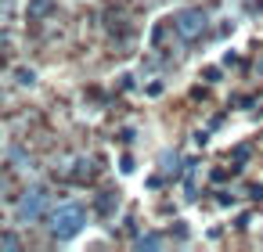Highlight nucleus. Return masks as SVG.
<instances>
[{"instance_id":"f257e3e1","label":"nucleus","mask_w":263,"mask_h":252,"mask_svg":"<svg viewBox=\"0 0 263 252\" xmlns=\"http://www.w3.org/2000/svg\"><path fill=\"white\" fill-rule=\"evenodd\" d=\"M87 223H90V212H87L80 202H65V205L51 209V216H47V230H51L54 241H72V238H80V234L87 230Z\"/></svg>"},{"instance_id":"f03ea898","label":"nucleus","mask_w":263,"mask_h":252,"mask_svg":"<svg viewBox=\"0 0 263 252\" xmlns=\"http://www.w3.org/2000/svg\"><path fill=\"white\" fill-rule=\"evenodd\" d=\"M205 29H209V15L202 11V8H184V11H177L173 15V33L180 36V40H202L205 36Z\"/></svg>"},{"instance_id":"7ed1b4c3","label":"nucleus","mask_w":263,"mask_h":252,"mask_svg":"<svg viewBox=\"0 0 263 252\" xmlns=\"http://www.w3.org/2000/svg\"><path fill=\"white\" fill-rule=\"evenodd\" d=\"M47 205H51V191L47 187H29L15 205V220L18 223H36L47 212Z\"/></svg>"},{"instance_id":"20e7f679","label":"nucleus","mask_w":263,"mask_h":252,"mask_svg":"<svg viewBox=\"0 0 263 252\" xmlns=\"http://www.w3.org/2000/svg\"><path fill=\"white\" fill-rule=\"evenodd\" d=\"M26 15H29V22H36V18H47V15H54V0H29Z\"/></svg>"},{"instance_id":"39448f33","label":"nucleus","mask_w":263,"mask_h":252,"mask_svg":"<svg viewBox=\"0 0 263 252\" xmlns=\"http://www.w3.org/2000/svg\"><path fill=\"white\" fill-rule=\"evenodd\" d=\"M159 162H162V173H166V177H180V173H184V169H180V155H177V151H162V155H159Z\"/></svg>"},{"instance_id":"423d86ee","label":"nucleus","mask_w":263,"mask_h":252,"mask_svg":"<svg viewBox=\"0 0 263 252\" xmlns=\"http://www.w3.org/2000/svg\"><path fill=\"white\" fill-rule=\"evenodd\" d=\"M134 245H137V248H162V245H166V238H162V234H141Z\"/></svg>"},{"instance_id":"0eeeda50","label":"nucleus","mask_w":263,"mask_h":252,"mask_svg":"<svg viewBox=\"0 0 263 252\" xmlns=\"http://www.w3.org/2000/svg\"><path fill=\"white\" fill-rule=\"evenodd\" d=\"M15 83H18V87H33V83H36V72H33V69H15Z\"/></svg>"},{"instance_id":"6e6552de","label":"nucleus","mask_w":263,"mask_h":252,"mask_svg":"<svg viewBox=\"0 0 263 252\" xmlns=\"http://www.w3.org/2000/svg\"><path fill=\"white\" fill-rule=\"evenodd\" d=\"M22 241L15 238V234H0V248H18Z\"/></svg>"},{"instance_id":"1a4fd4ad","label":"nucleus","mask_w":263,"mask_h":252,"mask_svg":"<svg viewBox=\"0 0 263 252\" xmlns=\"http://www.w3.org/2000/svg\"><path fill=\"white\" fill-rule=\"evenodd\" d=\"M112 205H119V198L112 202V191H105V198H101V212H112Z\"/></svg>"},{"instance_id":"9d476101","label":"nucleus","mask_w":263,"mask_h":252,"mask_svg":"<svg viewBox=\"0 0 263 252\" xmlns=\"http://www.w3.org/2000/svg\"><path fill=\"white\" fill-rule=\"evenodd\" d=\"M119 169H123V173H134V159L123 155V159H119Z\"/></svg>"},{"instance_id":"9b49d317","label":"nucleus","mask_w":263,"mask_h":252,"mask_svg":"<svg viewBox=\"0 0 263 252\" xmlns=\"http://www.w3.org/2000/svg\"><path fill=\"white\" fill-rule=\"evenodd\" d=\"M195 144H198V148H205V144H209V133H205V130H198V133H195Z\"/></svg>"},{"instance_id":"f8f14e48","label":"nucleus","mask_w":263,"mask_h":252,"mask_svg":"<svg viewBox=\"0 0 263 252\" xmlns=\"http://www.w3.org/2000/svg\"><path fill=\"white\" fill-rule=\"evenodd\" d=\"M256 72H259V76H263V62H259V65H256Z\"/></svg>"}]
</instances>
